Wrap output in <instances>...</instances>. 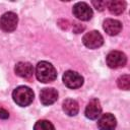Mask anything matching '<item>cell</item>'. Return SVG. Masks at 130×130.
<instances>
[{"label": "cell", "instance_id": "12", "mask_svg": "<svg viewBox=\"0 0 130 130\" xmlns=\"http://www.w3.org/2000/svg\"><path fill=\"white\" fill-rule=\"evenodd\" d=\"M104 29L109 36H116L121 31L122 24L119 20L109 18L104 21Z\"/></svg>", "mask_w": 130, "mask_h": 130}, {"label": "cell", "instance_id": "2", "mask_svg": "<svg viewBox=\"0 0 130 130\" xmlns=\"http://www.w3.org/2000/svg\"><path fill=\"white\" fill-rule=\"evenodd\" d=\"M34 91L27 86H18L12 92L13 101L21 107H26L34 101Z\"/></svg>", "mask_w": 130, "mask_h": 130}, {"label": "cell", "instance_id": "7", "mask_svg": "<svg viewBox=\"0 0 130 130\" xmlns=\"http://www.w3.org/2000/svg\"><path fill=\"white\" fill-rule=\"evenodd\" d=\"M73 14L80 20H89L92 16V10L84 2H78L73 6Z\"/></svg>", "mask_w": 130, "mask_h": 130}, {"label": "cell", "instance_id": "19", "mask_svg": "<svg viewBox=\"0 0 130 130\" xmlns=\"http://www.w3.org/2000/svg\"><path fill=\"white\" fill-rule=\"evenodd\" d=\"M84 29V26H82V25H80L79 23H77V22H75L74 24H73V30L76 32V34H78V32H81L82 30Z\"/></svg>", "mask_w": 130, "mask_h": 130}, {"label": "cell", "instance_id": "20", "mask_svg": "<svg viewBox=\"0 0 130 130\" xmlns=\"http://www.w3.org/2000/svg\"><path fill=\"white\" fill-rule=\"evenodd\" d=\"M8 117H9V113L5 109L0 107V119H8Z\"/></svg>", "mask_w": 130, "mask_h": 130}, {"label": "cell", "instance_id": "3", "mask_svg": "<svg viewBox=\"0 0 130 130\" xmlns=\"http://www.w3.org/2000/svg\"><path fill=\"white\" fill-rule=\"evenodd\" d=\"M17 22H18V17L15 13L6 12L0 18V27L2 30L6 32H10L16 28Z\"/></svg>", "mask_w": 130, "mask_h": 130}, {"label": "cell", "instance_id": "1", "mask_svg": "<svg viewBox=\"0 0 130 130\" xmlns=\"http://www.w3.org/2000/svg\"><path fill=\"white\" fill-rule=\"evenodd\" d=\"M36 76L39 81L43 83L52 82L57 77V72L55 67L46 61H41L36 67Z\"/></svg>", "mask_w": 130, "mask_h": 130}, {"label": "cell", "instance_id": "13", "mask_svg": "<svg viewBox=\"0 0 130 130\" xmlns=\"http://www.w3.org/2000/svg\"><path fill=\"white\" fill-rule=\"evenodd\" d=\"M79 107L76 101L67 99L63 102V111L68 115V116H75L78 113Z\"/></svg>", "mask_w": 130, "mask_h": 130}, {"label": "cell", "instance_id": "10", "mask_svg": "<svg viewBox=\"0 0 130 130\" xmlns=\"http://www.w3.org/2000/svg\"><path fill=\"white\" fill-rule=\"evenodd\" d=\"M58 99V92L55 88H44L40 93V101L44 106H50L54 104Z\"/></svg>", "mask_w": 130, "mask_h": 130}, {"label": "cell", "instance_id": "6", "mask_svg": "<svg viewBox=\"0 0 130 130\" xmlns=\"http://www.w3.org/2000/svg\"><path fill=\"white\" fill-rule=\"evenodd\" d=\"M127 62L126 55L120 51H112L107 56V64L111 68L123 67Z\"/></svg>", "mask_w": 130, "mask_h": 130}, {"label": "cell", "instance_id": "8", "mask_svg": "<svg viewBox=\"0 0 130 130\" xmlns=\"http://www.w3.org/2000/svg\"><path fill=\"white\" fill-rule=\"evenodd\" d=\"M101 112H102V106H101L100 101L98 99L90 100L85 108L86 118H88L90 120H94L101 115Z\"/></svg>", "mask_w": 130, "mask_h": 130}, {"label": "cell", "instance_id": "18", "mask_svg": "<svg viewBox=\"0 0 130 130\" xmlns=\"http://www.w3.org/2000/svg\"><path fill=\"white\" fill-rule=\"evenodd\" d=\"M58 24H59V26H61L63 29H67L68 26H69V22H68L67 20H65V19H60V20L58 21Z\"/></svg>", "mask_w": 130, "mask_h": 130}, {"label": "cell", "instance_id": "15", "mask_svg": "<svg viewBox=\"0 0 130 130\" xmlns=\"http://www.w3.org/2000/svg\"><path fill=\"white\" fill-rule=\"evenodd\" d=\"M34 130H55V128L50 121L40 120L35 124Z\"/></svg>", "mask_w": 130, "mask_h": 130}, {"label": "cell", "instance_id": "9", "mask_svg": "<svg viewBox=\"0 0 130 130\" xmlns=\"http://www.w3.org/2000/svg\"><path fill=\"white\" fill-rule=\"evenodd\" d=\"M116 125V118L110 113L104 114L98 121V127L100 130H114Z\"/></svg>", "mask_w": 130, "mask_h": 130}, {"label": "cell", "instance_id": "4", "mask_svg": "<svg viewBox=\"0 0 130 130\" xmlns=\"http://www.w3.org/2000/svg\"><path fill=\"white\" fill-rule=\"evenodd\" d=\"M82 41L84 46L89 49H98L104 43V39L102 35L96 30H91L89 32H86L83 36Z\"/></svg>", "mask_w": 130, "mask_h": 130}, {"label": "cell", "instance_id": "5", "mask_svg": "<svg viewBox=\"0 0 130 130\" xmlns=\"http://www.w3.org/2000/svg\"><path fill=\"white\" fill-rule=\"evenodd\" d=\"M63 82L69 88H78L83 83V77L72 70H68L63 75Z\"/></svg>", "mask_w": 130, "mask_h": 130}, {"label": "cell", "instance_id": "14", "mask_svg": "<svg viewBox=\"0 0 130 130\" xmlns=\"http://www.w3.org/2000/svg\"><path fill=\"white\" fill-rule=\"evenodd\" d=\"M107 7L109 8V10L112 14H121L125 10L126 3L121 0H114V1L108 2Z\"/></svg>", "mask_w": 130, "mask_h": 130}, {"label": "cell", "instance_id": "16", "mask_svg": "<svg viewBox=\"0 0 130 130\" xmlns=\"http://www.w3.org/2000/svg\"><path fill=\"white\" fill-rule=\"evenodd\" d=\"M117 84H118L119 88L124 89V90H128L130 88V76L127 74L120 76L117 80Z\"/></svg>", "mask_w": 130, "mask_h": 130}, {"label": "cell", "instance_id": "17", "mask_svg": "<svg viewBox=\"0 0 130 130\" xmlns=\"http://www.w3.org/2000/svg\"><path fill=\"white\" fill-rule=\"evenodd\" d=\"M92 5L100 11H103L108 6V1H92Z\"/></svg>", "mask_w": 130, "mask_h": 130}, {"label": "cell", "instance_id": "11", "mask_svg": "<svg viewBox=\"0 0 130 130\" xmlns=\"http://www.w3.org/2000/svg\"><path fill=\"white\" fill-rule=\"evenodd\" d=\"M14 71L22 78H30L34 74V67L28 62H18L15 65Z\"/></svg>", "mask_w": 130, "mask_h": 130}]
</instances>
